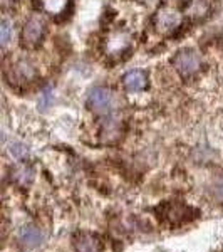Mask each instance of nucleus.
I'll use <instances>...</instances> for the list:
<instances>
[{
  "instance_id": "obj_15",
  "label": "nucleus",
  "mask_w": 223,
  "mask_h": 252,
  "mask_svg": "<svg viewBox=\"0 0 223 252\" xmlns=\"http://www.w3.org/2000/svg\"><path fill=\"white\" fill-rule=\"evenodd\" d=\"M222 47H223V35H222Z\"/></svg>"
},
{
  "instance_id": "obj_4",
  "label": "nucleus",
  "mask_w": 223,
  "mask_h": 252,
  "mask_svg": "<svg viewBox=\"0 0 223 252\" xmlns=\"http://www.w3.org/2000/svg\"><path fill=\"white\" fill-rule=\"evenodd\" d=\"M46 35V24L40 17H30L22 29V44L26 47H35Z\"/></svg>"
},
{
  "instance_id": "obj_1",
  "label": "nucleus",
  "mask_w": 223,
  "mask_h": 252,
  "mask_svg": "<svg viewBox=\"0 0 223 252\" xmlns=\"http://www.w3.org/2000/svg\"><path fill=\"white\" fill-rule=\"evenodd\" d=\"M87 104L94 113L106 115L114 106V93L104 86H96L87 96Z\"/></svg>"
},
{
  "instance_id": "obj_11",
  "label": "nucleus",
  "mask_w": 223,
  "mask_h": 252,
  "mask_svg": "<svg viewBox=\"0 0 223 252\" xmlns=\"http://www.w3.org/2000/svg\"><path fill=\"white\" fill-rule=\"evenodd\" d=\"M9 153L12 155V158H15V160H26V158L29 157V146L15 141V143L10 145Z\"/></svg>"
},
{
  "instance_id": "obj_12",
  "label": "nucleus",
  "mask_w": 223,
  "mask_h": 252,
  "mask_svg": "<svg viewBox=\"0 0 223 252\" xmlns=\"http://www.w3.org/2000/svg\"><path fill=\"white\" fill-rule=\"evenodd\" d=\"M10 37H12V22L3 19L2 24H0V40H2V46H7L10 42Z\"/></svg>"
},
{
  "instance_id": "obj_2",
  "label": "nucleus",
  "mask_w": 223,
  "mask_h": 252,
  "mask_svg": "<svg viewBox=\"0 0 223 252\" xmlns=\"http://www.w3.org/2000/svg\"><path fill=\"white\" fill-rule=\"evenodd\" d=\"M181 14L176 9L169 5H163L155 15V27L161 34H169V32L176 31L181 26Z\"/></svg>"
},
{
  "instance_id": "obj_8",
  "label": "nucleus",
  "mask_w": 223,
  "mask_h": 252,
  "mask_svg": "<svg viewBox=\"0 0 223 252\" xmlns=\"http://www.w3.org/2000/svg\"><path fill=\"white\" fill-rule=\"evenodd\" d=\"M123 84L129 93L143 91V89L148 86V76H146L143 71H138V69L136 71H129L123 78Z\"/></svg>"
},
{
  "instance_id": "obj_7",
  "label": "nucleus",
  "mask_w": 223,
  "mask_h": 252,
  "mask_svg": "<svg viewBox=\"0 0 223 252\" xmlns=\"http://www.w3.org/2000/svg\"><path fill=\"white\" fill-rule=\"evenodd\" d=\"M37 5L40 10L52 17H60V15H66L71 0H37Z\"/></svg>"
},
{
  "instance_id": "obj_10",
  "label": "nucleus",
  "mask_w": 223,
  "mask_h": 252,
  "mask_svg": "<svg viewBox=\"0 0 223 252\" xmlns=\"http://www.w3.org/2000/svg\"><path fill=\"white\" fill-rule=\"evenodd\" d=\"M129 46V37L124 32H116V34L109 35L106 40V51L109 54H121Z\"/></svg>"
},
{
  "instance_id": "obj_3",
  "label": "nucleus",
  "mask_w": 223,
  "mask_h": 252,
  "mask_svg": "<svg viewBox=\"0 0 223 252\" xmlns=\"http://www.w3.org/2000/svg\"><path fill=\"white\" fill-rule=\"evenodd\" d=\"M173 64H175L176 71L180 72V74H183V76L188 78V76H193L195 72L200 71L201 59H200V56H198L196 52L192 51V49H183V51H180L175 56Z\"/></svg>"
},
{
  "instance_id": "obj_14",
  "label": "nucleus",
  "mask_w": 223,
  "mask_h": 252,
  "mask_svg": "<svg viewBox=\"0 0 223 252\" xmlns=\"http://www.w3.org/2000/svg\"><path fill=\"white\" fill-rule=\"evenodd\" d=\"M215 195H217V198L220 202H223V178L220 182L217 184V187H215Z\"/></svg>"
},
{
  "instance_id": "obj_5",
  "label": "nucleus",
  "mask_w": 223,
  "mask_h": 252,
  "mask_svg": "<svg viewBox=\"0 0 223 252\" xmlns=\"http://www.w3.org/2000/svg\"><path fill=\"white\" fill-rule=\"evenodd\" d=\"M35 78H37L35 67L32 66V63L27 59L15 61L9 71V79L12 84H29Z\"/></svg>"
},
{
  "instance_id": "obj_13",
  "label": "nucleus",
  "mask_w": 223,
  "mask_h": 252,
  "mask_svg": "<svg viewBox=\"0 0 223 252\" xmlns=\"http://www.w3.org/2000/svg\"><path fill=\"white\" fill-rule=\"evenodd\" d=\"M15 178L20 182V184H27V182L32 180V168H29V166H20V168L15 170Z\"/></svg>"
},
{
  "instance_id": "obj_9",
  "label": "nucleus",
  "mask_w": 223,
  "mask_h": 252,
  "mask_svg": "<svg viewBox=\"0 0 223 252\" xmlns=\"http://www.w3.org/2000/svg\"><path fill=\"white\" fill-rule=\"evenodd\" d=\"M78 252H103V244L92 234H81L76 241Z\"/></svg>"
},
{
  "instance_id": "obj_6",
  "label": "nucleus",
  "mask_w": 223,
  "mask_h": 252,
  "mask_svg": "<svg viewBox=\"0 0 223 252\" xmlns=\"http://www.w3.org/2000/svg\"><path fill=\"white\" fill-rule=\"evenodd\" d=\"M17 241L27 249H35L46 241V234L35 225H24L17 234Z\"/></svg>"
}]
</instances>
